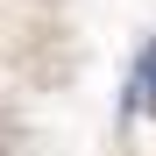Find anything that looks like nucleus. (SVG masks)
<instances>
[{
  "instance_id": "1",
  "label": "nucleus",
  "mask_w": 156,
  "mask_h": 156,
  "mask_svg": "<svg viewBox=\"0 0 156 156\" xmlns=\"http://www.w3.org/2000/svg\"><path fill=\"white\" fill-rule=\"evenodd\" d=\"M121 107L156 121V36L142 43V57H135V78H128V99H121Z\"/></svg>"
}]
</instances>
